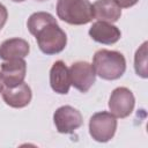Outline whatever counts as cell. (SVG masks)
I'll use <instances>...</instances> for the list:
<instances>
[{
    "label": "cell",
    "instance_id": "obj_11",
    "mask_svg": "<svg viewBox=\"0 0 148 148\" xmlns=\"http://www.w3.org/2000/svg\"><path fill=\"white\" fill-rule=\"evenodd\" d=\"M50 84L51 88L58 94H67L69 90L71 87L69 71L61 60L56 61L51 67Z\"/></svg>",
    "mask_w": 148,
    "mask_h": 148
},
{
    "label": "cell",
    "instance_id": "obj_3",
    "mask_svg": "<svg viewBox=\"0 0 148 148\" xmlns=\"http://www.w3.org/2000/svg\"><path fill=\"white\" fill-rule=\"evenodd\" d=\"M32 35L36 37L40 51L46 54H56L61 52L67 43L66 34L60 29L56 20L44 24Z\"/></svg>",
    "mask_w": 148,
    "mask_h": 148
},
{
    "label": "cell",
    "instance_id": "obj_8",
    "mask_svg": "<svg viewBox=\"0 0 148 148\" xmlns=\"http://www.w3.org/2000/svg\"><path fill=\"white\" fill-rule=\"evenodd\" d=\"M27 65L23 58L6 60L1 65V76L3 84L7 88L21 84L25 77Z\"/></svg>",
    "mask_w": 148,
    "mask_h": 148
},
{
    "label": "cell",
    "instance_id": "obj_13",
    "mask_svg": "<svg viewBox=\"0 0 148 148\" xmlns=\"http://www.w3.org/2000/svg\"><path fill=\"white\" fill-rule=\"evenodd\" d=\"M30 51L27 40L21 38H10L0 45V58L3 60L18 59L28 56Z\"/></svg>",
    "mask_w": 148,
    "mask_h": 148
},
{
    "label": "cell",
    "instance_id": "obj_7",
    "mask_svg": "<svg viewBox=\"0 0 148 148\" xmlns=\"http://www.w3.org/2000/svg\"><path fill=\"white\" fill-rule=\"evenodd\" d=\"M53 120L57 131L64 134L74 132L83 123L81 113L69 105L60 106L59 109H57L53 114Z\"/></svg>",
    "mask_w": 148,
    "mask_h": 148
},
{
    "label": "cell",
    "instance_id": "obj_14",
    "mask_svg": "<svg viewBox=\"0 0 148 148\" xmlns=\"http://www.w3.org/2000/svg\"><path fill=\"white\" fill-rule=\"evenodd\" d=\"M134 67L138 75L147 77V42H145L141 47L135 53Z\"/></svg>",
    "mask_w": 148,
    "mask_h": 148
},
{
    "label": "cell",
    "instance_id": "obj_9",
    "mask_svg": "<svg viewBox=\"0 0 148 148\" xmlns=\"http://www.w3.org/2000/svg\"><path fill=\"white\" fill-rule=\"evenodd\" d=\"M31 89L30 87L22 82L21 84L2 90V98L5 103L12 108H24L31 101Z\"/></svg>",
    "mask_w": 148,
    "mask_h": 148
},
{
    "label": "cell",
    "instance_id": "obj_17",
    "mask_svg": "<svg viewBox=\"0 0 148 148\" xmlns=\"http://www.w3.org/2000/svg\"><path fill=\"white\" fill-rule=\"evenodd\" d=\"M2 90H3V81H2L1 73H0V92H2Z\"/></svg>",
    "mask_w": 148,
    "mask_h": 148
},
{
    "label": "cell",
    "instance_id": "obj_12",
    "mask_svg": "<svg viewBox=\"0 0 148 148\" xmlns=\"http://www.w3.org/2000/svg\"><path fill=\"white\" fill-rule=\"evenodd\" d=\"M94 18L103 22H116L121 15V7L114 0H97L92 5Z\"/></svg>",
    "mask_w": 148,
    "mask_h": 148
},
{
    "label": "cell",
    "instance_id": "obj_19",
    "mask_svg": "<svg viewBox=\"0 0 148 148\" xmlns=\"http://www.w3.org/2000/svg\"><path fill=\"white\" fill-rule=\"evenodd\" d=\"M37 1H44V0H37Z\"/></svg>",
    "mask_w": 148,
    "mask_h": 148
},
{
    "label": "cell",
    "instance_id": "obj_6",
    "mask_svg": "<svg viewBox=\"0 0 148 148\" xmlns=\"http://www.w3.org/2000/svg\"><path fill=\"white\" fill-rule=\"evenodd\" d=\"M134 102L132 91L125 87H119L114 89L110 96L109 109L114 117L125 118L133 111Z\"/></svg>",
    "mask_w": 148,
    "mask_h": 148
},
{
    "label": "cell",
    "instance_id": "obj_5",
    "mask_svg": "<svg viewBox=\"0 0 148 148\" xmlns=\"http://www.w3.org/2000/svg\"><path fill=\"white\" fill-rule=\"evenodd\" d=\"M68 71L71 84L81 92H87L95 82L96 74L94 67L87 61H77L73 64Z\"/></svg>",
    "mask_w": 148,
    "mask_h": 148
},
{
    "label": "cell",
    "instance_id": "obj_18",
    "mask_svg": "<svg viewBox=\"0 0 148 148\" xmlns=\"http://www.w3.org/2000/svg\"><path fill=\"white\" fill-rule=\"evenodd\" d=\"M13 1H15V2H22V1H24V0H13Z\"/></svg>",
    "mask_w": 148,
    "mask_h": 148
},
{
    "label": "cell",
    "instance_id": "obj_1",
    "mask_svg": "<svg viewBox=\"0 0 148 148\" xmlns=\"http://www.w3.org/2000/svg\"><path fill=\"white\" fill-rule=\"evenodd\" d=\"M95 74L104 80H117L126 69L124 56L117 51L99 50L95 53L92 60Z\"/></svg>",
    "mask_w": 148,
    "mask_h": 148
},
{
    "label": "cell",
    "instance_id": "obj_15",
    "mask_svg": "<svg viewBox=\"0 0 148 148\" xmlns=\"http://www.w3.org/2000/svg\"><path fill=\"white\" fill-rule=\"evenodd\" d=\"M7 16H8V14H7L6 7L0 3V29L5 25V23L7 21Z\"/></svg>",
    "mask_w": 148,
    "mask_h": 148
},
{
    "label": "cell",
    "instance_id": "obj_2",
    "mask_svg": "<svg viewBox=\"0 0 148 148\" xmlns=\"http://www.w3.org/2000/svg\"><path fill=\"white\" fill-rule=\"evenodd\" d=\"M58 17L69 24H86L94 18L92 5L88 0H58Z\"/></svg>",
    "mask_w": 148,
    "mask_h": 148
},
{
    "label": "cell",
    "instance_id": "obj_10",
    "mask_svg": "<svg viewBox=\"0 0 148 148\" xmlns=\"http://www.w3.org/2000/svg\"><path fill=\"white\" fill-rule=\"evenodd\" d=\"M90 37L102 44H113L120 38V30L109 22L98 21L89 29Z\"/></svg>",
    "mask_w": 148,
    "mask_h": 148
},
{
    "label": "cell",
    "instance_id": "obj_16",
    "mask_svg": "<svg viewBox=\"0 0 148 148\" xmlns=\"http://www.w3.org/2000/svg\"><path fill=\"white\" fill-rule=\"evenodd\" d=\"M120 7H124V8H127V7H131L133 5H135L139 0H114Z\"/></svg>",
    "mask_w": 148,
    "mask_h": 148
},
{
    "label": "cell",
    "instance_id": "obj_4",
    "mask_svg": "<svg viewBox=\"0 0 148 148\" xmlns=\"http://www.w3.org/2000/svg\"><path fill=\"white\" fill-rule=\"evenodd\" d=\"M117 130L116 117L111 112H97L89 121V133L94 140L98 142H106L111 140Z\"/></svg>",
    "mask_w": 148,
    "mask_h": 148
}]
</instances>
